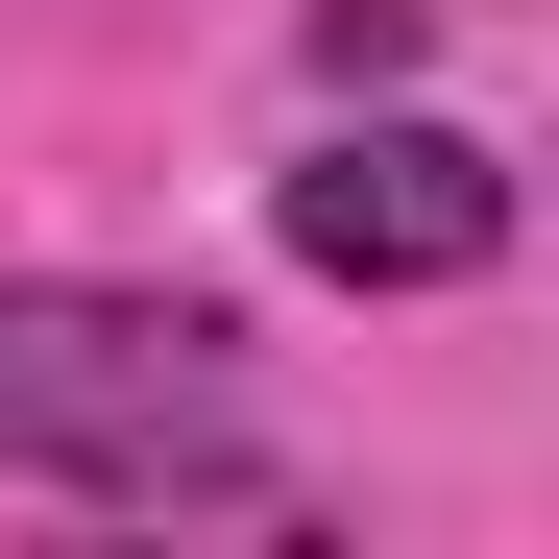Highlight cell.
Returning <instances> with one entry per match:
<instances>
[{
  "instance_id": "2",
  "label": "cell",
  "mask_w": 559,
  "mask_h": 559,
  "mask_svg": "<svg viewBox=\"0 0 559 559\" xmlns=\"http://www.w3.org/2000/svg\"><path fill=\"white\" fill-rule=\"evenodd\" d=\"M267 243L317 293H487L511 267V146L487 122H317L267 170Z\"/></svg>"
},
{
  "instance_id": "1",
  "label": "cell",
  "mask_w": 559,
  "mask_h": 559,
  "mask_svg": "<svg viewBox=\"0 0 559 559\" xmlns=\"http://www.w3.org/2000/svg\"><path fill=\"white\" fill-rule=\"evenodd\" d=\"M219 365H243V317L219 293H98V267H0V462H122V438H170V414H219Z\"/></svg>"
},
{
  "instance_id": "3",
  "label": "cell",
  "mask_w": 559,
  "mask_h": 559,
  "mask_svg": "<svg viewBox=\"0 0 559 559\" xmlns=\"http://www.w3.org/2000/svg\"><path fill=\"white\" fill-rule=\"evenodd\" d=\"M438 49V0H317V73H341V98H365V73H414Z\"/></svg>"
}]
</instances>
